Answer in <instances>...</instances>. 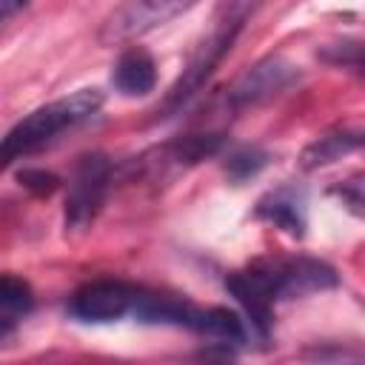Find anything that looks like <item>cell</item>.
<instances>
[{"label": "cell", "instance_id": "obj_2", "mask_svg": "<svg viewBox=\"0 0 365 365\" xmlns=\"http://www.w3.org/2000/svg\"><path fill=\"white\" fill-rule=\"evenodd\" d=\"M248 11H251L248 6H225V9H222V14H220V20L214 23V29L202 37V43H200V46L194 48V54L188 57L182 74H180V77L174 80V86L168 88L163 106L157 108L160 117H171L174 111H180V108L208 83V77L214 74V68H217V66L222 63V57L231 51V46H234V40H237V34H240V29H242Z\"/></svg>", "mask_w": 365, "mask_h": 365}, {"label": "cell", "instance_id": "obj_6", "mask_svg": "<svg viewBox=\"0 0 365 365\" xmlns=\"http://www.w3.org/2000/svg\"><path fill=\"white\" fill-rule=\"evenodd\" d=\"M188 11V3H171V0H134L125 6H117L100 29L103 43H123L137 34L151 31L154 26L168 23L171 17Z\"/></svg>", "mask_w": 365, "mask_h": 365}, {"label": "cell", "instance_id": "obj_9", "mask_svg": "<svg viewBox=\"0 0 365 365\" xmlns=\"http://www.w3.org/2000/svg\"><path fill=\"white\" fill-rule=\"evenodd\" d=\"M359 145H362V131H359V128H336V131H328V134L317 137V140L302 151V165H305V168L331 165V163L342 160L345 154L356 151Z\"/></svg>", "mask_w": 365, "mask_h": 365}, {"label": "cell", "instance_id": "obj_15", "mask_svg": "<svg viewBox=\"0 0 365 365\" xmlns=\"http://www.w3.org/2000/svg\"><path fill=\"white\" fill-rule=\"evenodd\" d=\"M17 11H23V3H3L0 0V23H6L11 14H17Z\"/></svg>", "mask_w": 365, "mask_h": 365}, {"label": "cell", "instance_id": "obj_5", "mask_svg": "<svg viewBox=\"0 0 365 365\" xmlns=\"http://www.w3.org/2000/svg\"><path fill=\"white\" fill-rule=\"evenodd\" d=\"M143 285H131L123 279H91L80 285L68 299V314L80 322H120L134 317Z\"/></svg>", "mask_w": 365, "mask_h": 365}, {"label": "cell", "instance_id": "obj_7", "mask_svg": "<svg viewBox=\"0 0 365 365\" xmlns=\"http://www.w3.org/2000/svg\"><path fill=\"white\" fill-rule=\"evenodd\" d=\"M297 80V66L288 63L285 57H265L259 63H254L231 88H228V108L240 111L257 103H265L271 97H277L279 91H285L291 83Z\"/></svg>", "mask_w": 365, "mask_h": 365}, {"label": "cell", "instance_id": "obj_11", "mask_svg": "<svg viewBox=\"0 0 365 365\" xmlns=\"http://www.w3.org/2000/svg\"><path fill=\"white\" fill-rule=\"evenodd\" d=\"M34 308V291L23 277L0 274V317H20Z\"/></svg>", "mask_w": 365, "mask_h": 365}, {"label": "cell", "instance_id": "obj_12", "mask_svg": "<svg viewBox=\"0 0 365 365\" xmlns=\"http://www.w3.org/2000/svg\"><path fill=\"white\" fill-rule=\"evenodd\" d=\"M302 359L308 365H365L362 348L359 345H342V342L314 345L302 354Z\"/></svg>", "mask_w": 365, "mask_h": 365}, {"label": "cell", "instance_id": "obj_10", "mask_svg": "<svg viewBox=\"0 0 365 365\" xmlns=\"http://www.w3.org/2000/svg\"><path fill=\"white\" fill-rule=\"evenodd\" d=\"M257 214H259L262 220L274 222L277 228L288 231L291 237H299V234H302V228H305L302 200H299V197H297L291 188H279V191L268 194V197L259 202Z\"/></svg>", "mask_w": 365, "mask_h": 365}, {"label": "cell", "instance_id": "obj_1", "mask_svg": "<svg viewBox=\"0 0 365 365\" xmlns=\"http://www.w3.org/2000/svg\"><path fill=\"white\" fill-rule=\"evenodd\" d=\"M100 106H103L100 88H80L68 97H60V100H51L46 106L34 108L17 125H11L9 134L0 140V171L17 160L31 157L34 151L54 143L63 131L94 117L100 111Z\"/></svg>", "mask_w": 365, "mask_h": 365}, {"label": "cell", "instance_id": "obj_3", "mask_svg": "<svg viewBox=\"0 0 365 365\" xmlns=\"http://www.w3.org/2000/svg\"><path fill=\"white\" fill-rule=\"evenodd\" d=\"M254 282L265 291V297L277 305L279 299H297L319 291H331L339 285L336 271L311 257H291V259H259L245 268Z\"/></svg>", "mask_w": 365, "mask_h": 365}, {"label": "cell", "instance_id": "obj_4", "mask_svg": "<svg viewBox=\"0 0 365 365\" xmlns=\"http://www.w3.org/2000/svg\"><path fill=\"white\" fill-rule=\"evenodd\" d=\"M108 182H111V163L103 154H86L77 160L74 174L68 180V191H66V211H63V222L66 231H86L108 194Z\"/></svg>", "mask_w": 365, "mask_h": 365}, {"label": "cell", "instance_id": "obj_16", "mask_svg": "<svg viewBox=\"0 0 365 365\" xmlns=\"http://www.w3.org/2000/svg\"><path fill=\"white\" fill-rule=\"evenodd\" d=\"M11 334H14V319L11 317H0V342L11 339Z\"/></svg>", "mask_w": 365, "mask_h": 365}, {"label": "cell", "instance_id": "obj_13", "mask_svg": "<svg viewBox=\"0 0 365 365\" xmlns=\"http://www.w3.org/2000/svg\"><path fill=\"white\" fill-rule=\"evenodd\" d=\"M265 163H268V154H262L259 148H237L225 160V174L234 182H242V180L254 177Z\"/></svg>", "mask_w": 365, "mask_h": 365}, {"label": "cell", "instance_id": "obj_14", "mask_svg": "<svg viewBox=\"0 0 365 365\" xmlns=\"http://www.w3.org/2000/svg\"><path fill=\"white\" fill-rule=\"evenodd\" d=\"M20 180H23L26 188H31V191H37V194H51V191L60 185V180H57L54 174H48V171H23Z\"/></svg>", "mask_w": 365, "mask_h": 365}, {"label": "cell", "instance_id": "obj_8", "mask_svg": "<svg viewBox=\"0 0 365 365\" xmlns=\"http://www.w3.org/2000/svg\"><path fill=\"white\" fill-rule=\"evenodd\" d=\"M111 80H114V88L120 94H125V97H143L157 83V63H154V57L145 48L131 46V48H125L117 57Z\"/></svg>", "mask_w": 365, "mask_h": 365}]
</instances>
